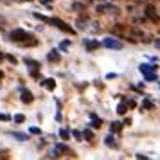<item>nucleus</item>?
<instances>
[{
	"label": "nucleus",
	"instance_id": "29",
	"mask_svg": "<svg viewBox=\"0 0 160 160\" xmlns=\"http://www.w3.org/2000/svg\"><path fill=\"white\" fill-rule=\"evenodd\" d=\"M0 23H2V18H0Z\"/></svg>",
	"mask_w": 160,
	"mask_h": 160
},
{
	"label": "nucleus",
	"instance_id": "18",
	"mask_svg": "<svg viewBox=\"0 0 160 160\" xmlns=\"http://www.w3.org/2000/svg\"><path fill=\"white\" fill-rule=\"evenodd\" d=\"M13 137L20 138V140H25V138H27V135H22V133H13Z\"/></svg>",
	"mask_w": 160,
	"mask_h": 160
},
{
	"label": "nucleus",
	"instance_id": "8",
	"mask_svg": "<svg viewBox=\"0 0 160 160\" xmlns=\"http://www.w3.org/2000/svg\"><path fill=\"white\" fill-rule=\"evenodd\" d=\"M43 87L47 88V90H54V88H56V81H54V79H45L43 81Z\"/></svg>",
	"mask_w": 160,
	"mask_h": 160
},
{
	"label": "nucleus",
	"instance_id": "24",
	"mask_svg": "<svg viewBox=\"0 0 160 160\" xmlns=\"http://www.w3.org/2000/svg\"><path fill=\"white\" fill-rule=\"evenodd\" d=\"M6 58H8V59H9V61H11V63H16V59H15V58H13V56H9V54H8V56H6Z\"/></svg>",
	"mask_w": 160,
	"mask_h": 160
},
{
	"label": "nucleus",
	"instance_id": "7",
	"mask_svg": "<svg viewBox=\"0 0 160 160\" xmlns=\"http://www.w3.org/2000/svg\"><path fill=\"white\" fill-rule=\"evenodd\" d=\"M104 144L110 146V148H117V142H115V138H113V135H108V137L104 138Z\"/></svg>",
	"mask_w": 160,
	"mask_h": 160
},
{
	"label": "nucleus",
	"instance_id": "3",
	"mask_svg": "<svg viewBox=\"0 0 160 160\" xmlns=\"http://www.w3.org/2000/svg\"><path fill=\"white\" fill-rule=\"evenodd\" d=\"M102 45H104L106 49H121V47H122L121 42H117L115 38H106V40L102 42Z\"/></svg>",
	"mask_w": 160,
	"mask_h": 160
},
{
	"label": "nucleus",
	"instance_id": "6",
	"mask_svg": "<svg viewBox=\"0 0 160 160\" xmlns=\"http://www.w3.org/2000/svg\"><path fill=\"white\" fill-rule=\"evenodd\" d=\"M22 101L25 102V104H29V102L32 101V94H31L29 90H25V88L22 90Z\"/></svg>",
	"mask_w": 160,
	"mask_h": 160
},
{
	"label": "nucleus",
	"instance_id": "12",
	"mask_svg": "<svg viewBox=\"0 0 160 160\" xmlns=\"http://www.w3.org/2000/svg\"><path fill=\"white\" fill-rule=\"evenodd\" d=\"M121 128H122V124H121V122H112V126H110L112 133H117V131H121Z\"/></svg>",
	"mask_w": 160,
	"mask_h": 160
},
{
	"label": "nucleus",
	"instance_id": "16",
	"mask_svg": "<svg viewBox=\"0 0 160 160\" xmlns=\"http://www.w3.org/2000/svg\"><path fill=\"white\" fill-rule=\"evenodd\" d=\"M59 137L63 138V140H67V138L70 137V133H68L67 130H63V128H61V130H59Z\"/></svg>",
	"mask_w": 160,
	"mask_h": 160
},
{
	"label": "nucleus",
	"instance_id": "25",
	"mask_svg": "<svg viewBox=\"0 0 160 160\" xmlns=\"http://www.w3.org/2000/svg\"><path fill=\"white\" fill-rule=\"evenodd\" d=\"M72 8H74V9H83V6H81V4H74Z\"/></svg>",
	"mask_w": 160,
	"mask_h": 160
},
{
	"label": "nucleus",
	"instance_id": "27",
	"mask_svg": "<svg viewBox=\"0 0 160 160\" xmlns=\"http://www.w3.org/2000/svg\"><path fill=\"white\" fill-rule=\"evenodd\" d=\"M135 2H137V4H138V2H144V0H135Z\"/></svg>",
	"mask_w": 160,
	"mask_h": 160
},
{
	"label": "nucleus",
	"instance_id": "13",
	"mask_svg": "<svg viewBox=\"0 0 160 160\" xmlns=\"http://www.w3.org/2000/svg\"><path fill=\"white\" fill-rule=\"evenodd\" d=\"M144 78L148 81H157V72H144Z\"/></svg>",
	"mask_w": 160,
	"mask_h": 160
},
{
	"label": "nucleus",
	"instance_id": "15",
	"mask_svg": "<svg viewBox=\"0 0 160 160\" xmlns=\"http://www.w3.org/2000/svg\"><path fill=\"white\" fill-rule=\"evenodd\" d=\"M97 47H99L97 42H87V49L88 51H94V49H97Z\"/></svg>",
	"mask_w": 160,
	"mask_h": 160
},
{
	"label": "nucleus",
	"instance_id": "10",
	"mask_svg": "<svg viewBox=\"0 0 160 160\" xmlns=\"http://www.w3.org/2000/svg\"><path fill=\"white\" fill-rule=\"evenodd\" d=\"M90 119L94 121V128H101V124H102V121L99 119V117L95 115V113H90Z\"/></svg>",
	"mask_w": 160,
	"mask_h": 160
},
{
	"label": "nucleus",
	"instance_id": "14",
	"mask_svg": "<svg viewBox=\"0 0 160 160\" xmlns=\"http://www.w3.org/2000/svg\"><path fill=\"white\" fill-rule=\"evenodd\" d=\"M83 137H85V140H90V142H92V138H94V133H92L90 130H85Z\"/></svg>",
	"mask_w": 160,
	"mask_h": 160
},
{
	"label": "nucleus",
	"instance_id": "9",
	"mask_svg": "<svg viewBox=\"0 0 160 160\" xmlns=\"http://www.w3.org/2000/svg\"><path fill=\"white\" fill-rule=\"evenodd\" d=\"M87 23H88L87 16H81V18H78V27H79V29H87Z\"/></svg>",
	"mask_w": 160,
	"mask_h": 160
},
{
	"label": "nucleus",
	"instance_id": "26",
	"mask_svg": "<svg viewBox=\"0 0 160 160\" xmlns=\"http://www.w3.org/2000/svg\"><path fill=\"white\" fill-rule=\"evenodd\" d=\"M155 45H157V47L160 49V38H157V42H155Z\"/></svg>",
	"mask_w": 160,
	"mask_h": 160
},
{
	"label": "nucleus",
	"instance_id": "11",
	"mask_svg": "<svg viewBox=\"0 0 160 160\" xmlns=\"http://www.w3.org/2000/svg\"><path fill=\"white\" fill-rule=\"evenodd\" d=\"M126 110H128V104H126V102H121V104L117 106V113H119V115H124Z\"/></svg>",
	"mask_w": 160,
	"mask_h": 160
},
{
	"label": "nucleus",
	"instance_id": "22",
	"mask_svg": "<svg viewBox=\"0 0 160 160\" xmlns=\"http://www.w3.org/2000/svg\"><path fill=\"white\" fill-rule=\"evenodd\" d=\"M31 133H34V135H38V133H40V128H31Z\"/></svg>",
	"mask_w": 160,
	"mask_h": 160
},
{
	"label": "nucleus",
	"instance_id": "28",
	"mask_svg": "<svg viewBox=\"0 0 160 160\" xmlns=\"http://www.w3.org/2000/svg\"><path fill=\"white\" fill-rule=\"evenodd\" d=\"M0 81H2V72H0Z\"/></svg>",
	"mask_w": 160,
	"mask_h": 160
},
{
	"label": "nucleus",
	"instance_id": "19",
	"mask_svg": "<svg viewBox=\"0 0 160 160\" xmlns=\"http://www.w3.org/2000/svg\"><path fill=\"white\" fill-rule=\"evenodd\" d=\"M11 117L8 115V113H0V121H9Z\"/></svg>",
	"mask_w": 160,
	"mask_h": 160
},
{
	"label": "nucleus",
	"instance_id": "5",
	"mask_svg": "<svg viewBox=\"0 0 160 160\" xmlns=\"http://www.w3.org/2000/svg\"><path fill=\"white\" fill-rule=\"evenodd\" d=\"M47 59H49L51 63H58V61H59V54H58V51H51L49 54H47Z\"/></svg>",
	"mask_w": 160,
	"mask_h": 160
},
{
	"label": "nucleus",
	"instance_id": "20",
	"mask_svg": "<svg viewBox=\"0 0 160 160\" xmlns=\"http://www.w3.org/2000/svg\"><path fill=\"white\" fill-rule=\"evenodd\" d=\"M144 108H153V102H149L148 99L144 101Z\"/></svg>",
	"mask_w": 160,
	"mask_h": 160
},
{
	"label": "nucleus",
	"instance_id": "17",
	"mask_svg": "<svg viewBox=\"0 0 160 160\" xmlns=\"http://www.w3.org/2000/svg\"><path fill=\"white\" fill-rule=\"evenodd\" d=\"M23 121H25V117H23L22 113H18V115H15V122H18V124H20V122H23Z\"/></svg>",
	"mask_w": 160,
	"mask_h": 160
},
{
	"label": "nucleus",
	"instance_id": "4",
	"mask_svg": "<svg viewBox=\"0 0 160 160\" xmlns=\"http://www.w3.org/2000/svg\"><path fill=\"white\" fill-rule=\"evenodd\" d=\"M146 16H148L149 20H153L155 23L160 22V18H158V15H157V11H155V8H153V6H148V8H146Z\"/></svg>",
	"mask_w": 160,
	"mask_h": 160
},
{
	"label": "nucleus",
	"instance_id": "2",
	"mask_svg": "<svg viewBox=\"0 0 160 160\" xmlns=\"http://www.w3.org/2000/svg\"><path fill=\"white\" fill-rule=\"evenodd\" d=\"M47 23H52V25H56L58 29H61V31H65V32H68V34H74L76 31L72 29V27H68L63 20H59V18H49V22Z\"/></svg>",
	"mask_w": 160,
	"mask_h": 160
},
{
	"label": "nucleus",
	"instance_id": "21",
	"mask_svg": "<svg viewBox=\"0 0 160 160\" xmlns=\"http://www.w3.org/2000/svg\"><path fill=\"white\" fill-rule=\"evenodd\" d=\"M126 104H128L130 108H135V101H131V99H130V101H128V102H126Z\"/></svg>",
	"mask_w": 160,
	"mask_h": 160
},
{
	"label": "nucleus",
	"instance_id": "23",
	"mask_svg": "<svg viewBox=\"0 0 160 160\" xmlns=\"http://www.w3.org/2000/svg\"><path fill=\"white\" fill-rule=\"evenodd\" d=\"M74 137L78 138V140H81V133H79V131H74Z\"/></svg>",
	"mask_w": 160,
	"mask_h": 160
},
{
	"label": "nucleus",
	"instance_id": "1",
	"mask_svg": "<svg viewBox=\"0 0 160 160\" xmlns=\"http://www.w3.org/2000/svg\"><path fill=\"white\" fill-rule=\"evenodd\" d=\"M9 38H11L13 42H25V40H32L29 32H27V31H23V29H15V31H11Z\"/></svg>",
	"mask_w": 160,
	"mask_h": 160
}]
</instances>
